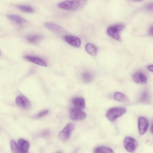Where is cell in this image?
<instances>
[{
	"label": "cell",
	"instance_id": "15",
	"mask_svg": "<svg viewBox=\"0 0 153 153\" xmlns=\"http://www.w3.org/2000/svg\"><path fill=\"white\" fill-rule=\"evenodd\" d=\"M133 79L134 81L137 84H144L147 80L146 76L142 73L138 72L133 75Z\"/></svg>",
	"mask_w": 153,
	"mask_h": 153
},
{
	"label": "cell",
	"instance_id": "14",
	"mask_svg": "<svg viewBox=\"0 0 153 153\" xmlns=\"http://www.w3.org/2000/svg\"><path fill=\"white\" fill-rule=\"evenodd\" d=\"M7 17L10 20L18 25H22L26 22L24 18L17 14H9L7 15Z\"/></svg>",
	"mask_w": 153,
	"mask_h": 153
},
{
	"label": "cell",
	"instance_id": "16",
	"mask_svg": "<svg viewBox=\"0 0 153 153\" xmlns=\"http://www.w3.org/2000/svg\"><path fill=\"white\" fill-rule=\"evenodd\" d=\"M85 49L89 54L92 56H95L97 53V49L94 45L88 43L85 46Z\"/></svg>",
	"mask_w": 153,
	"mask_h": 153
},
{
	"label": "cell",
	"instance_id": "13",
	"mask_svg": "<svg viewBox=\"0 0 153 153\" xmlns=\"http://www.w3.org/2000/svg\"><path fill=\"white\" fill-rule=\"evenodd\" d=\"M71 102L74 108L82 110L85 107V101L84 99L80 97H76L73 98Z\"/></svg>",
	"mask_w": 153,
	"mask_h": 153
},
{
	"label": "cell",
	"instance_id": "8",
	"mask_svg": "<svg viewBox=\"0 0 153 153\" xmlns=\"http://www.w3.org/2000/svg\"><path fill=\"white\" fill-rule=\"evenodd\" d=\"M16 104L20 107L24 109H28L30 106V102L28 98L23 95H19L15 99Z\"/></svg>",
	"mask_w": 153,
	"mask_h": 153
},
{
	"label": "cell",
	"instance_id": "29",
	"mask_svg": "<svg viewBox=\"0 0 153 153\" xmlns=\"http://www.w3.org/2000/svg\"><path fill=\"white\" fill-rule=\"evenodd\" d=\"M132 1L134 2H140L142 0H132Z\"/></svg>",
	"mask_w": 153,
	"mask_h": 153
},
{
	"label": "cell",
	"instance_id": "12",
	"mask_svg": "<svg viewBox=\"0 0 153 153\" xmlns=\"http://www.w3.org/2000/svg\"><path fill=\"white\" fill-rule=\"evenodd\" d=\"M17 144L19 153H27L28 152L30 146L28 141L24 139H20L18 140Z\"/></svg>",
	"mask_w": 153,
	"mask_h": 153
},
{
	"label": "cell",
	"instance_id": "6",
	"mask_svg": "<svg viewBox=\"0 0 153 153\" xmlns=\"http://www.w3.org/2000/svg\"><path fill=\"white\" fill-rule=\"evenodd\" d=\"M70 118L74 121H79L85 119L86 114L82 110L74 108L71 109L69 112Z\"/></svg>",
	"mask_w": 153,
	"mask_h": 153
},
{
	"label": "cell",
	"instance_id": "26",
	"mask_svg": "<svg viewBox=\"0 0 153 153\" xmlns=\"http://www.w3.org/2000/svg\"><path fill=\"white\" fill-rule=\"evenodd\" d=\"M147 68L149 70L153 72V65L148 66Z\"/></svg>",
	"mask_w": 153,
	"mask_h": 153
},
{
	"label": "cell",
	"instance_id": "22",
	"mask_svg": "<svg viewBox=\"0 0 153 153\" xmlns=\"http://www.w3.org/2000/svg\"><path fill=\"white\" fill-rule=\"evenodd\" d=\"M17 7L20 10L23 12L27 13H32L34 12V10L31 7L26 5H18Z\"/></svg>",
	"mask_w": 153,
	"mask_h": 153
},
{
	"label": "cell",
	"instance_id": "1",
	"mask_svg": "<svg viewBox=\"0 0 153 153\" xmlns=\"http://www.w3.org/2000/svg\"><path fill=\"white\" fill-rule=\"evenodd\" d=\"M87 2V0H68L59 3L58 5L62 9L75 10L82 8Z\"/></svg>",
	"mask_w": 153,
	"mask_h": 153
},
{
	"label": "cell",
	"instance_id": "20",
	"mask_svg": "<svg viewBox=\"0 0 153 153\" xmlns=\"http://www.w3.org/2000/svg\"><path fill=\"white\" fill-rule=\"evenodd\" d=\"M42 38V36L39 35H33L28 36L27 39L30 43L35 44L40 41Z\"/></svg>",
	"mask_w": 153,
	"mask_h": 153
},
{
	"label": "cell",
	"instance_id": "18",
	"mask_svg": "<svg viewBox=\"0 0 153 153\" xmlns=\"http://www.w3.org/2000/svg\"><path fill=\"white\" fill-rule=\"evenodd\" d=\"M94 152L96 153H112L114 152L112 149L105 146L97 147L95 149Z\"/></svg>",
	"mask_w": 153,
	"mask_h": 153
},
{
	"label": "cell",
	"instance_id": "10",
	"mask_svg": "<svg viewBox=\"0 0 153 153\" xmlns=\"http://www.w3.org/2000/svg\"><path fill=\"white\" fill-rule=\"evenodd\" d=\"M64 39L67 42L73 46L79 48L81 45V41L78 37L72 35H67L65 36Z\"/></svg>",
	"mask_w": 153,
	"mask_h": 153
},
{
	"label": "cell",
	"instance_id": "27",
	"mask_svg": "<svg viewBox=\"0 0 153 153\" xmlns=\"http://www.w3.org/2000/svg\"><path fill=\"white\" fill-rule=\"evenodd\" d=\"M149 33L151 35L153 36V26L150 28L149 30Z\"/></svg>",
	"mask_w": 153,
	"mask_h": 153
},
{
	"label": "cell",
	"instance_id": "24",
	"mask_svg": "<svg viewBox=\"0 0 153 153\" xmlns=\"http://www.w3.org/2000/svg\"><path fill=\"white\" fill-rule=\"evenodd\" d=\"M49 110L48 109H45L42 110L38 113L36 116V118H39L44 117L48 114Z\"/></svg>",
	"mask_w": 153,
	"mask_h": 153
},
{
	"label": "cell",
	"instance_id": "5",
	"mask_svg": "<svg viewBox=\"0 0 153 153\" xmlns=\"http://www.w3.org/2000/svg\"><path fill=\"white\" fill-rule=\"evenodd\" d=\"M123 145L127 151L132 152H134L137 149L138 144L135 139L128 136L125 138L123 141Z\"/></svg>",
	"mask_w": 153,
	"mask_h": 153
},
{
	"label": "cell",
	"instance_id": "2",
	"mask_svg": "<svg viewBox=\"0 0 153 153\" xmlns=\"http://www.w3.org/2000/svg\"><path fill=\"white\" fill-rule=\"evenodd\" d=\"M126 111V108L122 107H117L109 109L106 112L107 118L111 122H113L124 114Z\"/></svg>",
	"mask_w": 153,
	"mask_h": 153
},
{
	"label": "cell",
	"instance_id": "11",
	"mask_svg": "<svg viewBox=\"0 0 153 153\" xmlns=\"http://www.w3.org/2000/svg\"><path fill=\"white\" fill-rule=\"evenodd\" d=\"M24 58L26 60L44 67L47 66V63L44 60L36 56L30 55H26L24 57Z\"/></svg>",
	"mask_w": 153,
	"mask_h": 153
},
{
	"label": "cell",
	"instance_id": "19",
	"mask_svg": "<svg viewBox=\"0 0 153 153\" xmlns=\"http://www.w3.org/2000/svg\"><path fill=\"white\" fill-rule=\"evenodd\" d=\"M93 77V74L89 71L85 72L81 75L82 79L86 83L91 82L92 80Z\"/></svg>",
	"mask_w": 153,
	"mask_h": 153
},
{
	"label": "cell",
	"instance_id": "23",
	"mask_svg": "<svg viewBox=\"0 0 153 153\" xmlns=\"http://www.w3.org/2000/svg\"><path fill=\"white\" fill-rule=\"evenodd\" d=\"M10 145L12 152L13 153H19L17 143L13 140L10 141Z\"/></svg>",
	"mask_w": 153,
	"mask_h": 153
},
{
	"label": "cell",
	"instance_id": "4",
	"mask_svg": "<svg viewBox=\"0 0 153 153\" xmlns=\"http://www.w3.org/2000/svg\"><path fill=\"white\" fill-rule=\"evenodd\" d=\"M124 26L122 24H116L112 25L107 29V32L110 36L116 40L120 39V31L122 30Z\"/></svg>",
	"mask_w": 153,
	"mask_h": 153
},
{
	"label": "cell",
	"instance_id": "9",
	"mask_svg": "<svg viewBox=\"0 0 153 153\" xmlns=\"http://www.w3.org/2000/svg\"><path fill=\"white\" fill-rule=\"evenodd\" d=\"M45 26L52 32L61 34L65 32L64 29L59 25L51 22H47L44 24Z\"/></svg>",
	"mask_w": 153,
	"mask_h": 153
},
{
	"label": "cell",
	"instance_id": "21",
	"mask_svg": "<svg viewBox=\"0 0 153 153\" xmlns=\"http://www.w3.org/2000/svg\"><path fill=\"white\" fill-rule=\"evenodd\" d=\"M150 99L149 93L147 91H144L142 94L140 100L141 102L144 103H148Z\"/></svg>",
	"mask_w": 153,
	"mask_h": 153
},
{
	"label": "cell",
	"instance_id": "7",
	"mask_svg": "<svg viewBox=\"0 0 153 153\" xmlns=\"http://www.w3.org/2000/svg\"><path fill=\"white\" fill-rule=\"evenodd\" d=\"M138 126L140 134L141 135L143 134L147 131L148 127V120L144 117H140L138 119Z\"/></svg>",
	"mask_w": 153,
	"mask_h": 153
},
{
	"label": "cell",
	"instance_id": "28",
	"mask_svg": "<svg viewBox=\"0 0 153 153\" xmlns=\"http://www.w3.org/2000/svg\"><path fill=\"white\" fill-rule=\"evenodd\" d=\"M151 130L152 133L153 134V123L152 124L151 128Z\"/></svg>",
	"mask_w": 153,
	"mask_h": 153
},
{
	"label": "cell",
	"instance_id": "3",
	"mask_svg": "<svg viewBox=\"0 0 153 153\" xmlns=\"http://www.w3.org/2000/svg\"><path fill=\"white\" fill-rule=\"evenodd\" d=\"M74 128L75 126L73 123H70L67 124L59 133V138L63 142L67 141L69 139Z\"/></svg>",
	"mask_w": 153,
	"mask_h": 153
},
{
	"label": "cell",
	"instance_id": "17",
	"mask_svg": "<svg viewBox=\"0 0 153 153\" xmlns=\"http://www.w3.org/2000/svg\"><path fill=\"white\" fill-rule=\"evenodd\" d=\"M114 99L116 101L123 102H129L128 98L124 94L120 92H117L114 95Z\"/></svg>",
	"mask_w": 153,
	"mask_h": 153
},
{
	"label": "cell",
	"instance_id": "25",
	"mask_svg": "<svg viewBox=\"0 0 153 153\" xmlns=\"http://www.w3.org/2000/svg\"><path fill=\"white\" fill-rule=\"evenodd\" d=\"M147 9L153 10V3H151L148 4L146 7Z\"/></svg>",
	"mask_w": 153,
	"mask_h": 153
}]
</instances>
